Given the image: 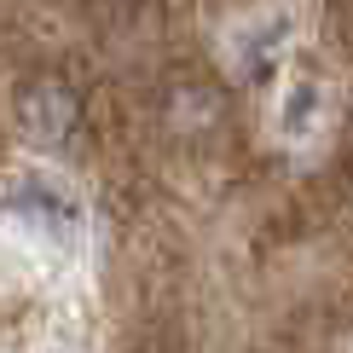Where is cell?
<instances>
[{
  "label": "cell",
  "instance_id": "1",
  "mask_svg": "<svg viewBox=\"0 0 353 353\" xmlns=\"http://www.w3.org/2000/svg\"><path fill=\"white\" fill-rule=\"evenodd\" d=\"M12 116L29 145H64L81 128V93L64 76H29L12 99Z\"/></svg>",
  "mask_w": 353,
  "mask_h": 353
}]
</instances>
